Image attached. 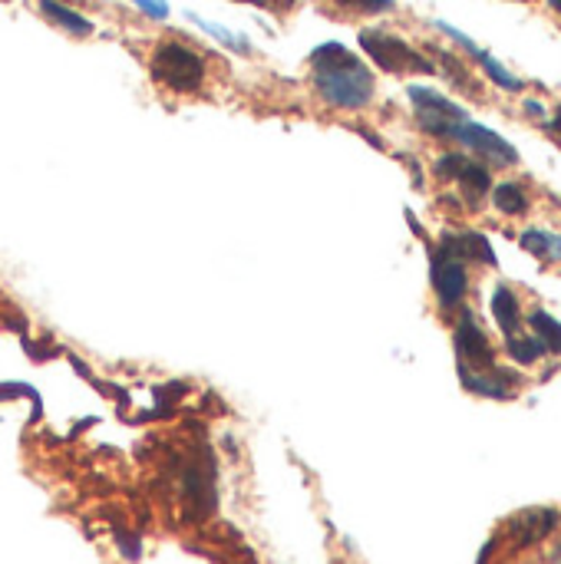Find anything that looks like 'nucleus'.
Wrapping results in <instances>:
<instances>
[{
  "label": "nucleus",
  "mask_w": 561,
  "mask_h": 564,
  "mask_svg": "<svg viewBox=\"0 0 561 564\" xmlns=\"http://www.w3.org/2000/svg\"><path fill=\"white\" fill-rule=\"evenodd\" d=\"M549 129H552V132H555V135H559V139H561V109H559V112H555V119L549 122Z\"/></svg>",
  "instance_id": "412c9836"
},
{
  "label": "nucleus",
  "mask_w": 561,
  "mask_h": 564,
  "mask_svg": "<svg viewBox=\"0 0 561 564\" xmlns=\"http://www.w3.org/2000/svg\"><path fill=\"white\" fill-rule=\"evenodd\" d=\"M436 175L440 178H453L460 182V188L470 195V202H479L489 188H493V175L483 162L476 159H466L460 152H450V155H440L436 159Z\"/></svg>",
  "instance_id": "6e6552de"
},
{
  "label": "nucleus",
  "mask_w": 561,
  "mask_h": 564,
  "mask_svg": "<svg viewBox=\"0 0 561 564\" xmlns=\"http://www.w3.org/2000/svg\"><path fill=\"white\" fill-rule=\"evenodd\" d=\"M311 76L317 96L331 109H344V112L367 109L377 96V79L370 66L337 40L321 43L311 53Z\"/></svg>",
  "instance_id": "f257e3e1"
},
{
  "label": "nucleus",
  "mask_w": 561,
  "mask_h": 564,
  "mask_svg": "<svg viewBox=\"0 0 561 564\" xmlns=\"http://www.w3.org/2000/svg\"><path fill=\"white\" fill-rule=\"evenodd\" d=\"M549 3H552V10L561 17V0H549Z\"/></svg>",
  "instance_id": "4be33fe9"
},
{
  "label": "nucleus",
  "mask_w": 561,
  "mask_h": 564,
  "mask_svg": "<svg viewBox=\"0 0 561 564\" xmlns=\"http://www.w3.org/2000/svg\"><path fill=\"white\" fill-rule=\"evenodd\" d=\"M450 139L460 142V145H466L470 152H476V155H479L483 162H489L493 169H513V165L519 162V152H516L499 132H493V129H486V126H479V122H473V119L456 122L453 132H450Z\"/></svg>",
  "instance_id": "423d86ee"
},
{
  "label": "nucleus",
  "mask_w": 561,
  "mask_h": 564,
  "mask_svg": "<svg viewBox=\"0 0 561 564\" xmlns=\"http://www.w3.org/2000/svg\"><path fill=\"white\" fill-rule=\"evenodd\" d=\"M522 245L539 254V258H561V238L559 235H549V231H526L522 235Z\"/></svg>",
  "instance_id": "f3484780"
},
{
  "label": "nucleus",
  "mask_w": 561,
  "mask_h": 564,
  "mask_svg": "<svg viewBox=\"0 0 561 564\" xmlns=\"http://www.w3.org/2000/svg\"><path fill=\"white\" fill-rule=\"evenodd\" d=\"M40 13L50 20V23H56V26H63L66 33H73V36H93V20L89 17H83L79 10H73L69 3H63V0H40Z\"/></svg>",
  "instance_id": "9d476101"
},
{
  "label": "nucleus",
  "mask_w": 561,
  "mask_h": 564,
  "mask_svg": "<svg viewBox=\"0 0 561 564\" xmlns=\"http://www.w3.org/2000/svg\"><path fill=\"white\" fill-rule=\"evenodd\" d=\"M188 20H192L198 30H205L212 40H218L222 46H228V50H235V53H251V43H248L241 33H235V30H228V26H222V23H212V20H205V17H198V13H188Z\"/></svg>",
  "instance_id": "f8f14e48"
},
{
  "label": "nucleus",
  "mask_w": 561,
  "mask_h": 564,
  "mask_svg": "<svg viewBox=\"0 0 561 564\" xmlns=\"http://www.w3.org/2000/svg\"><path fill=\"white\" fill-rule=\"evenodd\" d=\"M493 317H496V324H499V330L506 334V340L509 337H516V334H522L519 327V297L509 291V288H496V294H493Z\"/></svg>",
  "instance_id": "9b49d317"
},
{
  "label": "nucleus",
  "mask_w": 561,
  "mask_h": 564,
  "mask_svg": "<svg viewBox=\"0 0 561 564\" xmlns=\"http://www.w3.org/2000/svg\"><path fill=\"white\" fill-rule=\"evenodd\" d=\"M407 93H410V102H413V109H417L420 129L430 132L433 139H450L453 126L463 122V119H470V112H466L463 106H456L453 99L440 96V93L430 89V86H410Z\"/></svg>",
  "instance_id": "39448f33"
},
{
  "label": "nucleus",
  "mask_w": 561,
  "mask_h": 564,
  "mask_svg": "<svg viewBox=\"0 0 561 564\" xmlns=\"http://www.w3.org/2000/svg\"><path fill=\"white\" fill-rule=\"evenodd\" d=\"M129 3H136L152 20H165L169 17V0H129Z\"/></svg>",
  "instance_id": "aec40b11"
},
{
  "label": "nucleus",
  "mask_w": 561,
  "mask_h": 564,
  "mask_svg": "<svg viewBox=\"0 0 561 564\" xmlns=\"http://www.w3.org/2000/svg\"><path fill=\"white\" fill-rule=\"evenodd\" d=\"M506 350H509V357L519 364V367H529V364H536V360H542L549 350H546V344L536 337V334H516V337H509L506 340Z\"/></svg>",
  "instance_id": "ddd939ff"
},
{
  "label": "nucleus",
  "mask_w": 561,
  "mask_h": 564,
  "mask_svg": "<svg viewBox=\"0 0 561 564\" xmlns=\"http://www.w3.org/2000/svg\"><path fill=\"white\" fill-rule=\"evenodd\" d=\"M149 73L155 79L159 89L175 93V96H188L198 93L208 79V59L202 50H195L185 40H159L152 56H149Z\"/></svg>",
  "instance_id": "7ed1b4c3"
},
{
  "label": "nucleus",
  "mask_w": 561,
  "mask_h": 564,
  "mask_svg": "<svg viewBox=\"0 0 561 564\" xmlns=\"http://www.w3.org/2000/svg\"><path fill=\"white\" fill-rule=\"evenodd\" d=\"M360 46L387 73H397V76L400 73H436V63L433 59H427L420 50H413L407 40H400L390 30H380V26L360 30Z\"/></svg>",
  "instance_id": "20e7f679"
},
{
  "label": "nucleus",
  "mask_w": 561,
  "mask_h": 564,
  "mask_svg": "<svg viewBox=\"0 0 561 564\" xmlns=\"http://www.w3.org/2000/svg\"><path fill=\"white\" fill-rule=\"evenodd\" d=\"M327 3L347 17H377V13H387L397 7L393 0H327Z\"/></svg>",
  "instance_id": "dca6fc26"
},
{
  "label": "nucleus",
  "mask_w": 561,
  "mask_h": 564,
  "mask_svg": "<svg viewBox=\"0 0 561 564\" xmlns=\"http://www.w3.org/2000/svg\"><path fill=\"white\" fill-rule=\"evenodd\" d=\"M235 3H248V7H258V10H268V13H291L298 7V0H235Z\"/></svg>",
  "instance_id": "6ab92c4d"
},
{
  "label": "nucleus",
  "mask_w": 561,
  "mask_h": 564,
  "mask_svg": "<svg viewBox=\"0 0 561 564\" xmlns=\"http://www.w3.org/2000/svg\"><path fill=\"white\" fill-rule=\"evenodd\" d=\"M440 30H443V33H450V36H453V40H456V43H460L466 53H473V56H476V63H479V66H483L489 76H493V83H496V86H503V89H513V93H516V89H522V79H516L513 73H506V69L499 66V59H493L486 50H479V46H476L470 36H463V33H460V30H453L450 23H440Z\"/></svg>",
  "instance_id": "1a4fd4ad"
},
{
  "label": "nucleus",
  "mask_w": 561,
  "mask_h": 564,
  "mask_svg": "<svg viewBox=\"0 0 561 564\" xmlns=\"http://www.w3.org/2000/svg\"><path fill=\"white\" fill-rule=\"evenodd\" d=\"M529 327H532V334L546 344V350H549V354H561V324L552 317V314L536 311V314L529 317Z\"/></svg>",
  "instance_id": "4468645a"
},
{
  "label": "nucleus",
  "mask_w": 561,
  "mask_h": 564,
  "mask_svg": "<svg viewBox=\"0 0 561 564\" xmlns=\"http://www.w3.org/2000/svg\"><path fill=\"white\" fill-rule=\"evenodd\" d=\"M532 564H561V522L559 529L552 532V539L539 549V555L532 558Z\"/></svg>",
  "instance_id": "a211bd4d"
},
{
  "label": "nucleus",
  "mask_w": 561,
  "mask_h": 564,
  "mask_svg": "<svg viewBox=\"0 0 561 564\" xmlns=\"http://www.w3.org/2000/svg\"><path fill=\"white\" fill-rule=\"evenodd\" d=\"M559 522L561 509H526V512L509 516L496 529V535L483 555V564H532L539 549L559 529Z\"/></svg>",
  "instance_id": "f03ea898"
},
{
  "label": "nucleus",
  "mask_w": 561,
  "mask_h": 564,
  "mask_svg": "<svg viewBox=\"0 0 561 564\" xmlns=\"http://www.w3.org/2000/svg\"><path fill=\"white\" fill-rule=\"evenodd\" d=\"M470 261H463L456 251H450L443 241H440V251H433V291H436V301L443 311H453L463 304L466 297V288H470V271H466Z\"/></svg>",
  "instance_id": "0eeeda50"
},
{
  "label": "nucleus",
  "mask_w": 561,
  "mask_h": 564,
  "mask_svg": "<svg viewBox=\"0 0 561 564\" xmlns=\"http://www.w3.org/2000/svg\"><path fill=\"white\" fill-rule=\"evenodd\" d=\"M493 202H496V208H499L503 215H522V212L529 208L526 188H522V185H513V182L499 185V188L493 192Z\"/></svg>",
  "instance_id": "2eb2a0df"
}]
</instances>
